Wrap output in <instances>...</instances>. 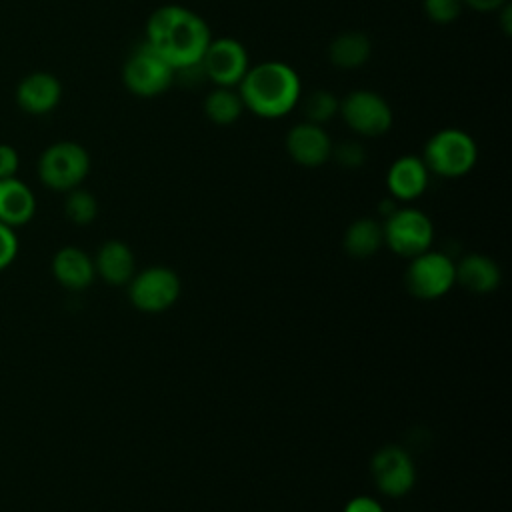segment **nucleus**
<instances>
[{
    "instance_id": "nucleus-23",
    "label": "nucleus",
    "mask_w": 512,
    "mask_h": 512,
    "mask_svg": "<svg viewBox=\"0 0 512 512\" xmlns=\"http://www.w3.org/2000/svg\"><path fill=\"white\" fill-rule=\"evenodd\" d=\"M64 214L70 222L78 224V226H86L90 222H94V218L98 216V200L94 194H90L88 190H82L80 186L70 190L64 202Z\"/></svg>"
},
{
    "instance_id": "nucleus-1",
    "label": "nucleus",
    "mask_w": 512,
    "mask_h": 512,
    "mask_svg": "<svg viewBox=\"0 0 512 512\" xmlns=\"http://www.w3.org/2000/svg\"><path fill=\"white\" fill-rule=\"evenodd\" d=\"M210 40L208 22L198 12L180 4L156 8L144 28V42L176 72L200 64Z\"/></svg>"
},
{
    "instance_id": "nucleus-26",
    "label": "nucleus",
    "mask_w": 512,
    "mask_h": 512,
    "mask_svg": "<svg viewBox=\"0 0 512 512\" xmlns=\"http://www.w3.org/2000/svg\"><path fill=\"white\" fill-rule=\"evenodd\" d=\"M18 254V236L14 228L0 222V270H6Z\"/></svg>"
},
{
    "instance_id": "nucleus-5",
    "label": "nucleus",
    "mask_w": 512,
    "mask_h": 512,
    "mask_svg": "<svg viewBox=\"0 0 512 512\" xmlns=\"http://www.w3.org/2000/svg\"><path fill=\"white\" fill-rule=\"evenodd\" d=\"M174 80L176 70L146 42L136 46L122 66V84L138 98H156L164 94Z\"/></svg>"
},
{
    "instance_id": "nucleus-11",
    "label": "nucleus",
    "mask_w": 512,
    "mask_h": 512,
    "mask_svg": "<svg viewBox=\"0 0 512 512\" xmlns=\"http://www.w3.org/2000/svg\"><path fill=\"white\" fill-rule=\"evenodd\" d=\"M372 478L378 490L390 498L408 494L416 482V466L412 456L396 444L380 448L370 462Z\"/></svg>"
},
{
    "instance_id": "nucleus-25",
    "label": "nucleus",
    "mask_w": 512,
    "mask_h": 512,
    "mask_svg": "<svg viewBox=\"0 0 512 512\" xmlns=\"http://www.w3.org/2000/svg\"><path fill=\"white\" fill-rule=\"evenodd\" d=\"M330 158H334L342 168L356 170V168H360L364 164L366 150L356 140H344L338 146H332V156Z\"/></svg>"
},
{
    "instance_id": "nucleus-27",
    "label": "nucleus",
    "mask_w": 512,
    "mask_h": 512,
    "mask_svg": "<svg viewBox=\"0 0 512 512\" xmlns=\"http://www.w3.org/2000/svg\"><path fill=\"white\" fill-rule=\"evenodd\" d=\"M18 166H20V158L16 148L10 144H0V180L16 176Z\"/></svg>"
},
{
    "instance_id": "nucleus-24",
    "label": "nucleus",
    "mask_w": 512,
    "mask_h": 512,
    "mask_svg": "<svg viewBox=\"0 0 512 512\" xmlns=\"http://www.w3.org/2000/svg\"><path fill=\"white\" fill-rule=\"evenodd\" d=\"M462 0H422V10L436 24H450L462 14Z\"/></svg>"
},
{
    "instance_id": "nucleus-16",
    "label": "nucleus",
    "mask_w": 512,
    "mask_h": 512,
    "mask_svg": "<svg viewBox=\"0 0 512 512\" xmlns=\"http://www.w3.org/2000/svg\"><path fill=\"white\" fill-rule=\"evenodd\" d=\"M36 214V196L28 184L12 178L0 180V222L10 228L28 224Z\"/></svg>"
},
{
    "instance_id": "nucleus-14",
    "label": "nucleus",
    "mask_w": 512,
    "mask_h": 512,
    "mask_svg": "<svg viewBox=\"0 0 512 512\" xmlns=\"http://www.w3.org/2000/svg\"><path fill=\"white\" fill-rule=\"evenodd\" d=\"M428 178H430V172L424 160L416 154H404L390 164L386 172V186L394 200L410 202L424 194L428 186Z\"/></svg>"
},
{
    "instance_id": "nucleus-15",
    "label": "nucleus",
    "mask_w": 512,
    "mask_h": 512,
    "mask_svg": "<svg viewBox=\"0 0 512 512\" xmlns=\"http://www.w3.org/2000/svg\"><path fill=\"white\" fill-rule=\"evenodd\" d=\"M52 274L68 290H84L94 282V260L78 246H64L52 258Z\"/></svg>"
},
{
    "instance_id": "nucleus-17",
    "label": "nucleus",
    "mask_w": 512,
    "mask_h": 512,
    "mask_svg": "<svg viewBox=\"0 0 512 512\" xmlns=\"http://www.w3.org/2000/svg\"><path fill=\"white\" fill-rule=\"evenodd\" d=\"M134 266H136L134 252L122 240L104 242L94 260L96 274L106 284H112V286L128 284L134 276Z\"/></svg>"
},
{
    "instance_id": "nucleus-9",
    "label": "nucleus",
    "mask_w": 512,
    "mask_h": 512,
    "mask_svg": "<svg viewBox=\"0 0 512 512\" xmlns=\"http://www.w3.org/2000/svg\"><path fill=\"white\" fill-rule=\"evenodd\" d=\"M180 278L166 266H150L132 276L128 296L134 308L148 314L168 310L180 296Z\"/></svg>"
},
{
    "instance_id": "nucleus-21",
    "label": "nucleus",
    "mask_w": 512,
    "mask_h": 512,
    "mask_svg": "<svg viewBox=\"0 0 512 512\" xmlns=\"http://www.w3.org/2000/svg\"><path fill=\"white\" fill-rule=\"evenodd\" d=\"M202 110L212 124L230 126L242 116L244 104H242L236 88L214 86V90H210L208 96L204 98Z\"/></svg>"
},
{
    "instance_id": "nucleus-18",
    "label": "nucleus",
    "mask_w": 512,
    "mask_h": 512,
    "mask_svg": "<svg viewBox=\"0 0 512 512\" xmlns=\"http://www.w3.org/2000/svg\"><path fill=\"white\" fill-rule=\"evenodd\" d=\"M456 282L474 294H488L498 288L502 280L500 266L484 254H466L458 264H454Z\"/></svg>"
},
{
    "instance_id": "nucleus-6",
    "label": "nucleus",
    "mask_w": 512,
    "mask_h": 512,
    "mask_svg": "<svg viewBox=\"0 0 512 512\" xmlns=\"http://www.w3.org/2000/svg\"><path fill=\"white\" fill-rule=\"evenodd\" d=\"M338 114L354 134L364 138L384 136L394 122V112L388 100L368 88L348 92L340 100Z\"/></svg>"
},
{
    "instance_id": "nucleus-10",
    "label": "nucleus",
    "mask_w": 512,
    "mask_h": 512,
    "mask_svg": "<svg viewBox=\"0 0 512 512\" xmlns=\"http://www.w3.org/2000/svg\"><path fill=\"white\" fill-rule=\"evenodd\" d=\"M250 68V58L244 44L236 38H212L202 60L200 70L214 86L236 88Z\"/></svg>"
},
{
    "instance_id": "nucleus-3",
    "label": "nucleus",
    "mask_w": 512,
    "mask_h": 512,
    "mask_svg": "<svg viewBox=\"0 0 512 512\" xmlns=\"http://www.w3.org/2000/svg\"><path fill=\"white\" fill-rule=\"evenodd\" d=\"M420 158L430 174L442 178H460L476 166L478 144L462 128H440L426 140Z\"/></svg>"
},
{
    "instance_id": "nucleus-19",
    "label": "nucleus",
    "mask_w": 512,
    "mask_h": 512,
    "mask_svg": "<svg viewBox=\"0 0 512 512\" xmlns=\"http://www.w3.org/2000/svg\"><path fill=\"white\" fill-rule=\"evenodd\" d=\"M372 56V42L360 30H346L332 38L328 46V60L340 70H358Z\"/></svg>"
},
{
    "instance_id": "nucleus-13",
    "label": "nucleus",
    "mask_w": 512,
    "mask_h": 512,
    "mask_svg": "<svg viewBox=\"0 0 512 512\" xmlns=\"http://www.w3.org/2000/svg\"><path fill=\"white\" fill-rule=\"evenodd\" d=\"M62 98V84L50 72H32L24 76L16 86V104L20 110L32 116H44L52 112Z\"/></svg>"
},
{
    "instance_id": "nucleus-28",
    "label": "nucleus",
    "mask_w": 512,
    "mask_h": 512,
    "mask_svg": "<svg viewBox=\"0 0 512 512\" xmlns=\"http://www.w3.org/2000/svg\"><path fill=\"white\" fill-rule=\"evenodd\" d=\"M344 512H384L382 504L370 496H354L346 502Z\"/></svg>"
},
{
    "instance_id": "nucleus-8",
    "label": "nucleus",
    "mask_w": 512,
    "mask_h": 512,
    "mask_svg": "<svg viewBox=\"0 0 512 512\" xmlns=\"http://www.w3.org/2000/svg\"><path fill=\"white\" fill-rule=\"evenodd\" d=\"M404 282L412 296L436 300L456 284L454 262L444 252L426 250L410 260Z\"/></svg>"
},
{
    "instance_id": "nucleus-12",
    "label": "nucleus",
    "mask_w": 512,
    "mask_h": 512,
    "mask_svg": "<svg viewBox=\"0 0 512 512\" xmlns=\"http://www.w3.org/2000/svg\"><path fill=\"white\" fill-rule=\"evenodd\" d=\"M286 152L298 166L318 168L332 156V138L320 124L298 122L286 134Z\"/></svg>"
},
{
    "instance_id": "nucleus-30",
    "label": "nucleus",
    "mask_w": 512,
    "mask_h": 512,
    "mask_svg": "<svg viewBox=\"0 0 512 512\" xmlns=\"http://www.w3.org/2000/svg\"><path fill=\"white\" fill-rule=\"evenodd\" d=\"M498 18H500V26H502V32L504 34H510V30H512V22H510V14H512V8H510V2L508 4H504L498 12Z\"/></svg>"
},
{
    "instance_id": "nucleus-29",
    "label": "nucleus",
    "mask_w": 512,
    "mask_h": 512,
    "mask_svg": "<svg viewBox=\"0 0 512 512\" xmlns=\"http://www.w3.org/2000/svg\"><path fill=\"white\" fill-rule=\"evenodd\" d=\"M464 6L476 10V12H498L508 0H462Z\"/></svg>"
},
{
    "instance_id": "nucleus-22",
    "label": "nucleus",
    "mask_w": 512,
    "mask_h": 512,
    "mask_svg": "<svg viewBox=\"0 0 512 512\" xmlns=\"http://www.w3.org/2000/svg\"><path fill=\"white\" fill-rule=\"evenodd\" d=\"M338 108H340V100L336 98V94L330 90H324V88L306 94V98L302 102L304 120L312 122V124H320V126L330 122L338 114Z\"/></svg>"
},
{
    "instance_id": "nucleus-7",
    "label": "nucleus",
    "mask_w": 512,
    "mask_h": 512,
    "mask_svg": "<svg viewBox=\"0 0 512 512\" xmlns=\"http://www.w3.org/2000/svg\"><path fill=\"white\" fill-rule=\"evenodd\" d=\"M382 232L384 244L404 258H414L430 250L434 240L432 220L418 208H396L386 216Z\"/></svg>"
},
{
    "instance_id": "nucleus-20",
    "label": "nucleus",
    "mask_w": 512,
    "mask_h": 512,
    "mask_svg": "<svg viewBox=\"0 0 512 512\" xmlns=\"http://www.w3.org/2000/svg\"><path fill=\"white\" fill-rule=\"evenodd\" d=\"M384 244L382 224L374 218H358L344 232V250L352 258H370Z\"/></svg>"
},
{
    "instance_id": "nucleus-2",
    "label": "nucleus",
    "mask_w": 512,
    "mask_h": 512,
    "mask_svg": "<svg viewBox=\"0 0 512 512\" xmlns=\"http://www.w3.org/2000/svg\"><path fill=\"white\" fill-rule=\"evenodd\" d=\"M244 110L264 120H278L302 100L298 72L282 60H264L248 68L236 86Z\"/></svg>"
},
{
    "instance_id": "nucleus-4",
    "label": "nucleus",
    "mask_w": 512,
    "mask_h": 512,
    "mask_svg": "<svg viewBox=\"0 0 512 512\" xmlns=\"http://www.w3.org/2000/svg\"><path fill=\"white\" fill-rule=\"evenodd\" d=\"M90 172L88 150L72 140L50 144L38 158L40 182L56 192H70L78 188Z\"/></svg>"
}]
</instances>
